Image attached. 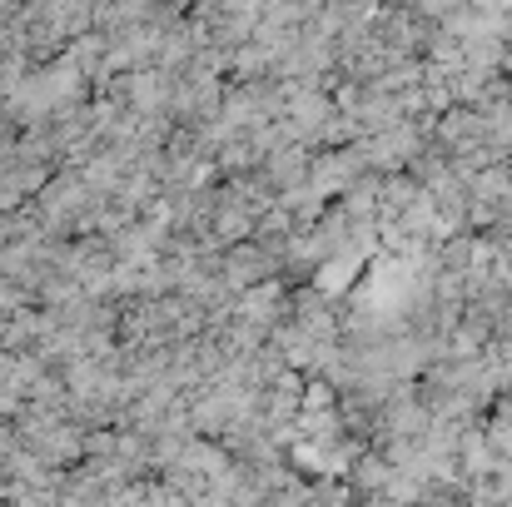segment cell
<instances>
[{"label": "cell", "mask_w": 512, "mask_h": 507, "mask_svg": "<svg viewBox=\"0 0 512 507\" xmlns=\"http://www.w3.org/2000/svg\"><path fill=\"white\" fill-rule=\"evenodd\" d=\"M274 264H279V254L264 249L259 239H234L229 254H224V284L229 289H259L274 274Z\"/></svg>", "instance_id": "1"}]
</instances>
